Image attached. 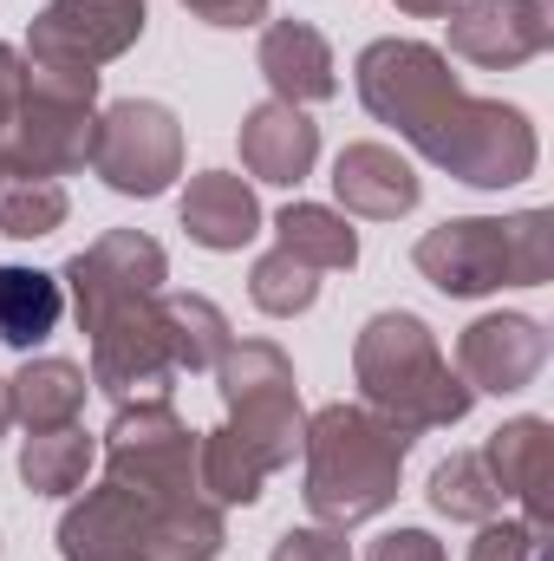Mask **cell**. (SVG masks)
<instances>
[{
    "instance_id": "cell-18",
    "label": "cell",
    "mask_w": 554,
    "mask_h": 561,
    "mask_svg": "<svg viewBox=\"0 0 554 561\" xmlns=\"http://www.w3.org/2000/svg\"><path fill=\"white\" fill-rule=\"evenodd\" d=\"M313 157H320V131H313V118L300 105L268 99V105H255L242 118V163L262 183H300L313 170Z\"/></svg>"
},
{
    "instance_id": "cell-27",
    "label": "cell",
    "mask_w": 554,
    "mask_h": 561,
    "mask_svg": "<svg viewBox=\"0 0 554 561\" xmlns=\"http://www.w3.org/2000/svg\"><path fill=\"white\" fill-rule=\"evenodd\" d=\"M549 549L529 523H483V536H476V549H470V561H535Z\"/></svg>"
},
{
    "instance_id": "cell-10",
    "label": "cell",
    "mask_w": 554,
    "mask_h": 561,
    "mask_svg": "<svg viewBox=\"0 0 554 561\" xmlns=\"http://www.w3.org/2000/svg\"><path fill=\"white\" fill-rule=\"evenodd\" d=\"M105 463H112V483L138 490L150 503L203 496V483H196V431L170 412V399L125 405L105 431Z\"/></svg>"
},
{
    "instance_id": "cell-4",
    "label": "cell",
    "mask_w": 554,
    "mask_h": 561,
    "mask_svg": "<svg viewBox=\"0 0 554 561\" xmlns=\"http://www.w3.org/2000/svg\"><path fill=\"white\" fill-rule=\"evenodd\" d=\"M417 431L392 424L372 405H326L300 431L307 450V510L326 529L372 523L379 510L399 503V470Z\"/></svg>"
},
{
    "instance_id": "cell-32",
    "label": "cell",
    "mask_w": 554,
    "mask_h": 561,
    "mask_svg": "<svg viewBox=\"0 0 554 561\" xmlns=\"http://www.w3.org/2000/svg\"><path fill=\"white\" fill-rule=\"evenodd\" d=\"M399 7H405V13H417V20H443L457 0H399Z\"/></svg>"
},
{
    "instance_id": "cell-16",
    "label": "cell",
    "mask_w": 554,
    "mask_h": 561,
    "mask_svg": "<svg viewBox=\"0 0 554 561\" xmlns=\"http://www.w3.org/2000/svg\"><path fill=\"white\" fill-rule=\"evenodd\" d=\"M262 72H268V85H275L280 105H320V99L339 92V79H333V46H326L320 26H307V20H275V26L262 33Z\"/></svg>"
},
{
    "instance_id": "cell-33",
    "label": "cell",
    "mask_w": 554,
    "mask_h": 561,
    "mask_svg": "<svg viewBox=\"0 0 554 561\" xmlns=\"http://www.w3.org/2000/svg\"><path fill=\"white\" fill-rule=\"evenodd\" d=\"M7 424H13V392H7V379H0V437H7Z\"/></svg>"
},
{
    "instance_id": "cell-7",
    "label": "cell",
    "mask_w": 554,
    "mask_h": 561,
    "mask_svg": "<svg viewBox=\"0 0 554 561\" xmlns=\"http://www.w3.org/2000/svg\"><path fill=\"white\" fill-rule=\"evenodd\" d=\"M417 275L457 300L489 294V287H542L554 275V242H549V209H522V216H470V222H443L412 249Z\"/></svg>"
},
{
    "instance_id": "cell-28",
    "label": "cell",
    "mask_w": 554,
    "mask_h": 561,
    "mask_svg": "<svg viewBox=\"0 0 554 561\" xmlns=\"http://www.w3.org/2000/svg\"><path fill=\"white\" fill-rule=\"evenodd\" d=\"M268 561H353V549H346V529L320 523V529H287Z\"/></svg>"
},
{
    "instance_id": "cell-23",
    "label": "cell",
    "mask_w": 554,
    "mask_h": 561,
    "mask_svg": "<svg viewBox=\"0 0 554 561\" xmlns=\"http://www.w3.org/2000/svg\"><path fill=\"white\" fill-rule=\"evenodd\" d=\"M275 229H280V249L300 255V262L320 268V275L359 262V236L346 229V216H333V209H320V203H287Z\"/></svg>"
},
{
    "instance_id": "cell-19",
    "label": "cell",
    "mask_w": 554,
    "mask_h": 561,
    "mask_svg": "<svg viewBox=\"0 0 554 561\" xmlns=\"http://www.w3.org/2000/svg\"><path fill=\"white\" fill-rule=\"evenodd\" d=\"M85 373L72 359H26L7 392H13V419L26 431H59V424H79V405H85Z\"/></svg>"
},
{
    "instance_id": "cell-14",
    "label": "cell",
    "mask_w": 554,
    "mask_h": 561,
    "mask_svg": "<svg viewBox=\"0 0 554 561\" xmlns=\"http://www.w3.org/2000/svg\"><path fill=\"white\" fill-rule=\"evenodd\" d=\"M503 503H522V523L549 542L554 529V424L549 419H509L483 450Z\"/></svg>"
},
{
    "instance_id": "cell-24",
    "label": "cell",
    "mask_w": 554,
    "mask_h": 561,
    "mask_svg": "<svg viewBox=\"0 0 554 561\" xmlns=\"http://www.w3.org/2000/svg\"><path fill=\"white\" fill-rule=\"evenodd\" d=\"M430 503H437L450 523H496L503 490H496L483 450H457V457H443V463L430 470Z\"/></svg>"
},
{
    "instance_id": "cell-15",
    "label": "cell",
    "mask_w": 554,
    "mask_h": 561,
    "mask_svg": "<svg viewBox=\"0 0 554 561\" xmlns=\"http://www.w3.org/2000/svg\"><path fill=\"white\" fill-rule=\"evenodd\" d=\"M333 190L353 216H372V222H399L417 209V170L392 144H346L333 163Z\"/></svg>"
},
{
    "instance_id": "cell-5",
    "label": "cell",
    "mask_w": 554,
    "mask_h": 561,
    "mask_svg": "<svg viewBox=\"0 0 554 561\" xmlns=\"http://www.w3.org/2000/svg\"><path fill=\"white\" fill-rule=\"evenodd\" d=\"M66 561H216L222 556V510L209 496L150 503L125 483L92 490L59 523Z\"/></svg>"
},
{
    "instance_id": "cell-26",
    "label": "cell",
    "mask_w": 554,
    "mask_h": 561,
    "mask_svg": "<svg viewBox=\"0 0 554 561\" xmlns=\"http://www.w3.org/2000/svg\"><path fill=\"white\" fill-rule=\"evenodd\" d=\"M313 275H320V268H307L300 255L275 249V255L255 262V275H249V300H255L262 313H275V320H293V313H307L313 294H320V280Z\"/></svg>"
},
{
    "instance_id": "cell-31",
    "label": "cell",
    "mask_w": 554,
    "mask_h": 561,
    "mask_svg": "<svg viewBox=\"0 0 554 561\" xmlns=\"http://www.w3.org/2000/svg\"><path fill=\"white\" fill-rule=\"evenodd\" d=\"M20 85H26V66H20L13 46H0V144H7V125L20 112Z\"/></svg>"
},
{
    "instance_id": "cell-12",
    "label": "cell",
    "mask_w": 554,
    "mask_h": 561,
    "mask_svg": "<svg viewBox=\"0 0 554 561\" xmlns=\"http://www.w3.org/2000/svg\"><path fill=\"white\" fill-rule=\"evenodd\" d=\"M443 20H450V53L489 72H509L554 46V0H457Z\"/></svg>"
},
{
    "instance_id": "cell-3",
    "label": "cell",
    "mask_w": 554,
    "mask_h": 561,
    "mask_svg": "<svg viewBox=\"0 0 554 561\" xmlns=\"http://www.w3.org/2000/svg\"><path fill=\"white\" fill-rule=\"evenodd\" d=\"M216 392H222L229 419H222V431L196 437V483L216 510H229V503H255L280 463H293L307 419H300L293 366L268 340L229 346L216 359Z\"/></svg>"
},
{
    "instance_id": "cell-21",
    "label": "cell",
    "mask_w": 554,
    "mask_h": 561,
    "mask_svg": "<svg viewBox=\"0 0 554 561\" xmlns=\"http://www.w3.org/2000/svg\"><path fill=\"white\" fill-rule=\"evenodd\" d=\"M99 444L79 431V424H59V431H33L26 450H20V477L33 496H72L85 490V470H92Z\"/></svg>"
},
{
    "instance_id": "cell-29",
    "label": "cell",
    "mask_w": 554,
    "mask_h": 561,
    "mask_svg": "<svg viewBox=\"0 0 554 561\" xmlns=\"http://www.w3.org/2000/svg\"><path fill=\"white\" fill-rule=\"evenodd\" d=\"M366 561H443V549H437L424 529H392V536L372 542V556Z\"/></svg>"
},
{
    "instance_id": "cell-9",
    "label": "cell",
    "mask_w": 554,
    "mask_h": 561,
    "mask_svg": "<svg viewBox=\"0 0 554 561\" xmlns=\"http://www.w3.org/2000/svg\"><path fill=\"white\" fill-rule=\"evenodd\" d=\"M143 0H46L26 33V72L99 85V66L138 46Z\"/></svg>"
},
{
    "instance_id": "cell-6",
    "label": "cell",
    "mask_w": 554,
    "mask_h": 561,
    "mask_svg": "<svg viewBox=\"0 0 554 561\" xmlns=\"http://www.w3.org/2000/svg\"><path fill=\"white\" fill-rule=\"evenodd\" d=\"M353 366H359V386H366V405L385 412L405 431H437V424H457L476 392L450 373V359L437 353L430 327L417 313H379L366 320L359 346H353Z\"/></svg>"
},
{
    "instance_id": "cell-11",
    "label": "cell",
    "mask_w": 554,
    "mask_h": 561,
    "mask_svg": "<svg viewBox=\"0 0 554 561\" xmlns=\"http://www.w3.org/2000/svg\"><path fill=\"white\" fill-rule=\"evenodd\" d=\"M92 170L118 196H163L183 170V131L157 99H125L92 131Z\"/></svg>"
},
{
    "instance_id": "cell-34",
    "label": "cell",
    "mask_w": 554,
    "mask_h": 561,
    "mask_svg": "<svg viewBox=\"0 0 554 561\" xmlns=\"http://www.w3.org/2000/svg\"><path fill=\"white\" fill-rule=\"evenodd\" d=\"M535 561H549V549H542V556H535Z\"/></svg>"
},
{
    "instance_id": "cell-22",
    "label": "cell",
    "mask_w": 554,
    "mask_h": 561,
    "mask_svg": "<svg viewBox=\"0 0 554 561\" xmlns=\"http://www.w3.org/2000/svg\"><path fill=\"white\" fill-rule=\"evenodd\" d=\"M163 327H170V359L176 373H209L235 340H229V313L203 294H163Z\"/></svg>"
},
{
    "instance_id": "cell-13",
    "label": "cell",
    "mask_w": 554,
    "mask_h": 561,
    "mask_svg": "<svg viewBox=\"0 0 554 561\" xmlns=\"http://www.w3.org/2000/svg\"><path fill=\"white\" fill-rule=\"evenodd\" d=\"M549 366V333L529 313H483L457 340V379L470 392H522Z\"/></svg>"
},
{
    "instance_id": "cell-25",
    "label": "cell",
    "mask_w": 554,
    "mask_h": 561,
    "mask_svg": "<svg viewBox=\"0 0 554 561\" xmlns=\"http://www.w3.org/2000/svg\"><path fill=\"white\" fill-rule=\"evenodd\" d=\"M66 222V190L53 176H13L0 170V229L33 242V236H53Z\"/></svg>"
},
{
    "instance_id": "cell-8",
    "label": "cell",
    "mask_w": 554,
    "mask_h": 561,
    "mask_svg": "<svg viewBox=\"0 0 554 561\" xmlns=\"http://www.w3.org/2000/svg\"><path fill=\"white\" fill-rule=\"evenodd\" d=\"M92 99H99V85L26 72L20 112L7 125V144H0V170H13V176H53V183L66 170H85L92 163V131H99Z\"/></svg>"
},
{
    "instance_id": "cell-17",
    "label": "cell",
    "mask_w": 554,
    "mask_h": 561,
    "mask_svg": "<svg viewBox=\"0 0 554 561\" xmlns=\"http://www.w3.org/2000/svg\"><path fill=\"white\" fill-rule=\"evenodd\" d=\"M183 229H189V242L229 255V249H242V242L262 236V203H255V190H249L242 176L203 170V176L183 190Z\"/></svg>"
},
{
    "instance_id": "cell-20",
    "label": "cell",
    "mask_w": 554,
    "mask_h": 561,
    "mask_svg": "<svg viewBox=\"0 0 554 561\" xmlns=\"http://www.w3.org/2000/svg\"><path fill=\"white\" fill-rule=\"evenodd\" d=\"M66 313V287L39 268H0V340L33 353Z\"/></svg>"
},
{
    "instance_id": "cell-1",
    "label": "cell",
    "mask_w": 554,
    "mask_h": 561,
    "mask_svg": "<svg viewBox=\"0 0 554 561\" xmlns=\"http://www.w3.org/2000/svg\"><path fill=\"white\" fill-rule=\"evenodd\" d=\"M359 99L379 125H399V138H412L437 170L476 190H509L535 176V125L516 105L470 99L450 59L424 39H372L359 53Z\"/></svg>"
},
{
    "instance_id": "cell-2",
    "label": "cell",
    "mask_w": 554,
    "mask_h": 561,
    "mask_svg": "<svg viewBox=\"0 0 554 561\" xmlns=\"http://www.w3.org/2000/svg\"><path fill=\"white\" fill-rule=\"evenodd\" d=\"M163 275H170L163 249L138 229H112L66 262L79 327L92 333V386L112 392L118 405L170 399L176 359L163 327Z\"/></svg>"
},
{
    "instance_id": "cell-30",
    "label": "cell",
    "mask_w": 554,
    "mask_h": 561,
    "mask_svg": "<svg viewBox=\"0 0 554 561\" xmlns=\"http://www.w3.org/2000/svg\"><path fill=\"white\" fill-rule=\"evenodd\" d=\"M196 20H209V26H255V20H268V0H183Z\"/></svg>"
}]
</instances>
